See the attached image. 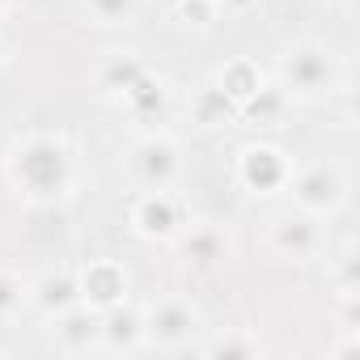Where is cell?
Wrapping results in <instances>:
<instances>
[{"label":"cell","instance_id":"obj_1","mask_svg":"<svg viewBox=\"0 0 360 360\" xmlns=\"http://www.w3.org/2000/svg\"><path fill=\"white\" fill-rule=\"evenodd\" d=\"M9 178L22 200L30 204H56L77 183V153L56 131H30L9 148Z\"/></svg>","mask_w":360,"mask_h":360},{"label":"cell","instance_id":"obj_2","mask_svg":"<svg viewBox=\"0 0 360 360\" xmlns=\"http://www.w3.org/2000/svg\"><path fill=\"white\" fill-rule=\"evenodd\" d=\"M339 85V60L322 43H292L280 56V89L284 98H322Z\"/></svg>","mask_w":360,"mask_h":360},{"label":"cell","instance_id":"obj_3","mask_svg":"<svg viewBox=\"0 0 360 360\" xmlns=\"http://www.w3.org/2000/svg\"><path fill=\"white\" fill-rule=\"evenodd\" d=\"M288 191H292V204L301 212L322 221V217L339 212V204L347 200V174L335 161H314V165H305L288 178Z\"/></svg>","mask_w":360,"mask_h":360},{"label":"cell","instance_id":"obj_4","mask_svg":"<svg viewBox=\"0 0 360 360\" xmlns=\"http://www.w3.org/2000/svg\"><path fill=\"white\" fill-rule=\"evenodd\" d=\"M127 165H131V178L144 191H169L178 183V174H183V153H178V144L169 136L153 131V136L131 144Z\"/></svg>","mask_w":360,"mask_h":360},{"label":"cell","instance_id":"obj_5","mask_svg":"<svg viewBox=\"0 0 360 360\" xmlns=\"http://www.w3.org/2000/svg\"><path fill=\"white\" fill-rule=\"evenodd\" d=\"M200 326V314L183 297H161L157 305L144 309V347L157 352H183Z\"/></svg>","mask_w":360,"mask_h":360},{"label":"cell","instance_id":"obj_6","mask_svg":"<svg viewBox=\"0 0 360 360\" xmlns=\"http://www.w3.org/2000/svg\"><path fill=\"white\" fill-rule=\"evenodd\" d=\"M238 178H242V187L255 191V195H276V191L288 187L292 161L280 148H271V144H250L238 157Z\"/></svg>","mask_w":360,"mask_h":360},{"label":"cell","instance_id":"obj_7","mask_svg":"<svg viewBox=\"0 0 360 360\" xmlns=\"http://www.w3.org/2000/svg\"><path fill=\"white\" fill-rule=\"evenodd\" d=\"M131 225H136L140 238L165 242V238H174L178 229L187 225V212H183V204H178L169 191H144L136 200V208H131Z\"/></svg>","mask_w":360,"mask_h":360},{"label":"cell","instance_id":"obj_8","mask_svg":"<svg viewBox=\"0 0 360 360\" xmlns=\"http://www.w3.org/2000/svg\"><path fill=\"white\" fill-rule=\"evenodd\" d=\"M56 322V347L68 356H89L102 352V314L89 305H72L51 318Z\"/></svg>","mask_w":360,"mask_h":360},{"label":"cell","instance_id":"obj_9","mask_svg":"<svg viewBox=\"0 0 360 360\" xmlns=\"http://www.w3.org/2000/svg\"><path fill=\"white\" fill-rule=\"evenodd\" d=\"M77 284H81V305H89V309H110V305H119L123 301V292H127V271L119 267V263H110V259H98V263H89L81 276H77Z\"/></svg>","mask_w":360,"mask_h":360},{"label":"cell","instance_id":"obj_10","mask_svg":"<svg viewBox=\"0 0 360 360\" xmlns=\"http://www.w3.org/2000/svg\"><path fill=\"white\" fill-rule=\"evenodd\" d=\"M144 347V314L131 309V305H110L102 309V352H140Z\"/></svg>","mask_w":360,"mask_h":360},{"label":"cell","instance_id":"obj_11","mask_svg":"<svg viewBox=\"0 0 360 360\" xmlns=\"http://www.w3.org/2000/svg\"><path fill=\"white\" fill-rule=\"evenodd\" d=\"M276 246L284 250V255H292V259H305V255H314L318 250V242H322V229H318V217H309V212H301L297 208V217H284V221H276Z\"/></svg>","mask_w":360,"mask_h":360},{"label":"cell","instance_id":"obj_12","mask_svg":"<svg viewBox=\"0 0 360 360\" xmlns=\"http://www.w3.org/2000/svg\"><path fill=\"white\" fill-rule=\"evenodd\" d=\"M30 301H34L47 318H56V314L81 305V284H77V276H68V271H51V276H43L39 284H30Z\"/></svg>","mask_w":360,"mask_h":360},{"label":"cell","instance_id":"obj_13","mask_svg":"<svg viewBox=\"0 0 360 360\" xmlns=\"http://www.w3.org/2000/svg\"><path fill=\"white\" fill-rule=\"evenodd\" d=\"M144 72H148V68L140 64V56H131V51H110V56L98 64V89H102L106 98H123Z\"/></svg>","mask_w":360,"mask_h":360},{"label":"cell","instance_id":"obj_14","mask_svg":"<svg viewBox=\"0 0 360 360\" xmlns=\"http://www.w3.org/2000/svg\"><path fill=\"white\" fill-rule=\"evenodd\" d=\"M191 119L200 127H225L238 119V102L221 89V85H204L195 98H191Z\"/></svg>","mask_w":360,"mask_h":360},{"label":"cell","instance_id":"obj_15","mask_svg":"<svg viewBox=\"0 0 360 360\" xmlns=\"http://www.w3.org/2000/svg\"><path fill=\"white\" fill-rule=\"evenodd\" d=\"M183 255L195 263V267H217L225 255H229V242L212 229V225H200L183 238Z\"/></svg>","mask_w":360,"mask_h":360},{"label":"cell","instance_id":"obj_16","mask_svg":"<svg viewBox=\"0 0 360 360\" xmlns=\"http://www.w3.org/2000/svg\"><path fill=\"white\" fill-rule=\"evenodd\" d=\"M123 106H127L136 119H157V115L165 110V85H161V81H153V77L144 72V77L123 94Z\"/></svg>","mask_w":360,"mask_h":360},{"label":"cell","instance_id":"obj_17","mask_svg":"<svg viewBox=\"0 0 360 360\" xmlns=\"http://www.w3.org/2000/svg\"><path fill=\"white\" fill-rule=\"evenodd\" d=\"M217 85H221L238 106H242V102L263 85V72H259L250 60H233V64H225V72H221V81H217Z\"/></svg>","mask_w":360,"mask_h":360},{"label":"cell","instance_id":"obj_18","mask_svg":"<svg viewBox=\"0 0 360 360\" xmlns=\"http://www.w3.org/2000/svg\"><path fill=\"white\" fill-rule=\"evenodd\" d=\"M26 301H30V284H26L18 271L0 267V326H9V322L22 314Z\"/></svg>","mask_w":360,"mask_h":360},{"label":"cell","instance_id":"obj_19","mask_svg":"<svg viewBox=\"0 0 360 360\" xmlns=\"http://www.w3.org/2000/svg\"><path fill=\"white\" fill-rule=\"evenodd\" d=\"M284 89L280 85H259L242 106H238V115H246V119H259V123H267V119H276L280 110H284Z\"/></svg>","mask_w":360,"mask_h":360},{"label":"cell","instance_id":"obj_20","mask_svg":"<svg viewBox=\"0 0 360 360\" xmlns=\"http://www.w3.org/2000/svg\"><path fill=\"white\" fill-rule=\"evenodd\" d=\"M85 9L98 26H127L140 13V0H85Z\"/></svg>","mask_w":360,"mask_h":360},{"label":"cell","instance_id":"obj_21","mask_svg":"<svg viewBox=\"0 0 360 360\" xmlns=\"http://www.w3.org/2000/svg\"><path fill=\"white\" fill-rule=\"evenodd\" d=\"M217 0H178V18L183 22H195V26H208L217 18Z\"/></svg>","mask_w":360,"mask_h":360},{"label":"cell","instance_id":"obj_22","mask_svg":"<svg viewBox=\"0 0 360 360\" xmlns=\"http://www.w3.org/2000/svg\"><path fill=\"white\" fill-rule=\"evenodd\" d=\"M208 352H225V356H255L259 352V339H217V343H208Z\"/></svg>","mask_w":360,"mask_h":360},{"label":"cell","instance_id":"obj_23","mask_svg":"<svg viewBox=\"0 0 360 360\" xmlns=\"http://www.w3.org/2000/svg\"><path fill=\"white\" fill-rule=\"evenodd\" d=\"M339 292L343 297H356V255L352 250L339 255Z\"/></svg>","mask_w":360,"mask_h":360},{"label":"cell","instance_id":"obj_24","mask_svg":"<svg viewBox=\"0 0 360 360\" xmlns=\"http://www.w3.org/2000/svg\"><path fill=\"white\" fill-rule=\"evenodd\" d=\"M5 60H9V51H5V39H0V68H5Z\"/></svg>","mask_w":360,"mask_h":360},{"label":"cell","instance_id":"obj_25","mask_svg":"<svg viewBox=\"0 0 360 360\" xmlns=\"http://www.w3.org/2000/svg\"><path fill=\"white\" fill-rule=\"evenodd\" d=\"M326 5H347V0H326Z\"/></svg>","mask_w":360,"mask_h":360},{"label":"cell","instance_id":"obj_26","mask_svg":"<svg viewBox=\"0 0 360 360\" xmlns=\"http://www.w3.org/2000/svg\"><path fill=\"white\" fill-rule=\"evenodd\" d=\"M5 9H9V5H5V0H0V13H5Z\"/></svg>","mask_w":360,"mask_h":360},{"label":"cell","instance_id":"obj_27","mask_svg":"<svg viewBox=\"0 0 360 360\" xmlns=\"http://www.w3.org/2000/svg\"><path fill=\"white\" fill-rule=\"evenodd\" d=\"M5 5H22V0H5Z\"/></svg>","mask_w":360,"mask_h":360}]
</instances>
